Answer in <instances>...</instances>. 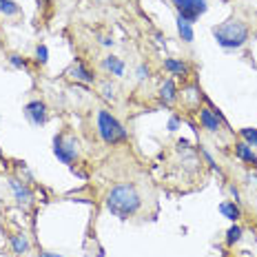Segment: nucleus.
<instances>
[{
    "label": "nucleus",
    "instance_id": "aec40b11",
    "mask_svg": "<svg viewBox=\"0 0 257 257\" xmlns=\"http://www.w3.org/2000/svg\"><path fill=\"white\" fill-rule=\"evenodd\" d=\"M36 60H38L40 64H45L47 60H49V49H47V45L36 47Z\"/></svg>",
    "mask_w": 257,
    "mask_h": 257
},
{
    "label": "nucleus",
    "instance_id": "f03ea898",
    "mask_svg": "<svg viewBox=\"0 0 257 257\" xmlns=\"http://www.w3.org/2000/svg\"><path fill=\"white\" fill-rule=\"evenodd\" d=\"M211 31H213V38L217 40V45L226 51L239 49L248 40V25L239 18H231L226 23H219Z\"/></svg>",
    "mask_w": 257,
    "mask_h": 257
},
{
    "label": "nucleus",
    "instance_id": "a878e982",
    "mask_svg": "<svg viewBox=\"0 0 257 257\" xmlns=\"http://www.w3.org/2000/svg\"><path fill=\"white\" fill-rule=\"evenodd\" d=\"M100 42H102V45H104V47H113V40H111V38H102V40H100Z\"/></svg>",
    "mask_w": 257,
    "mask_h": 257
},
{
    "label": "nucleus",
    "instance_id": "ddd939ff",
    "mask_svg": "<svg viewBox=\"0 0 257 257\" xmlns=\"http://www.w3.org/2000/svg\"><path fill=\"white\" fill-rule=\"evenodd\" d=\"M164 69H167L171 76H182V78H184L186 71H189L186 64L182 60H175V58H167V60H164Z\"/></svg>",
    "mask_w": 257,
    "mask_h": 257
},
{
    "label": "nucleus",
    "instance_id": "f8f14e48",
    "mask_svg": "<svg viewBox=\"0 0 257 257\" xmlns=\"http://www.w3.org/2000/svg\"><path fill=\"white\" fill-rule=\"evenodd\" d=\"M235 155H237L239 160H244V162H248V164H257V155L253 153V149H250L246 142L235 144Z\"/></svg>",
    "mask_w": 257,
    "mask_h": 257
},
{
    "label": "nucleus",
    "instance_id": "f257e3e1",
    "mask_svg": "<svg viewBox=\"0 0 257 257\" xmlns=\"http://www.w3.org/2000/svg\"><path fill=\"white\" fill-rule=\"evenodd\" d=\"M140 206H142V197L133 184H117L106 195V208H109V213L120 219L133 217L140 211Z\"/></svg>",
    "mask_w": 257,
    "mask_h": 257
},
{
    "label": "nucleus",
    "instance_id": "1a4fd4ad",
    "mask_svg": "<svg viewBox=\"0 0 257 257\" xmlns=\"http://www.w3.org/2000/svg\"><path fill=\"white\" fill-rule=\"evenodd\" d=\"M200 122H202V126L211 133L219 131V126H222V122H219V117L215 115V111H211V109H200Z\"/></svg>",
    "mask_w": 257,
    "mask_h": 257
},
{
    "label": "nucleus",
    "instance_id": "4be33fe9",
    "mask_svg": "<svg viewBox=\"0 0 257 257\" xmlns=\"http://www.w3.org/2000/svg\"><path fill=\"white\" fill-rule=\"evenodd\" d=\"M180 124H182L180 117H178V115H171V117H169V124H167V128H169V131H178Z\"/></svg>",
    "mask_w": 257,
    "mask_h": 257
},
{
    "label": "nucleus",
    "instance_id": "4468645a",
    "mask_svg": "<svg viewBox=\"0 0 257 257\" xmlns=\"http://www.w3.org/2000/svg\"><path fill=\"white\" fill-rule=\"evenodd\" d=\"M12 246H14V253L16 255H25L27 250H29V237H27L25 233H18V235H14L12 237Z\"/></svg>",
    "mask_w": 257,
    "mask_h": 257
},
{
    "label": "nucleus",
    "instance_id": "2eb2a0df",
    "mask_svg": "<svg viewBox=\"0 0 257 257\" xmlns=\"http://www.w3.org/2000/svg\"><path fill=\"white\" fill-rule=\"evenodd\" d=\"M219 213H222V217L231 219V222H237L239 219V208L235 206V202H222L219 204Z\"/></svg>",
    "mask_w": 257,
    "mask_h": 257
},
{
    "label": "nucleus",
    "instance_id": "7ed1b4c3",
    "mask_svg": "<svg viewBox=\"0 0 257 257\" xmlns=\"http://www.w3.org/2000/svg\"><path fill=\"white\" fill-rule=\"evenodd\" d=\"M98 133H100V138H102L106 144L122 142V140H126V136H128L126 128L104 109L98 111Z\"/></svg>",
    "mask_w": 257,
    "mask_h": 257
},
{
    "label": "nucleus",
    "instance_id": "9b49d317",
    "mask_svg": "<svg viewBox=\"0 0 257 257\" xmlns=\"http://www.w3.org/2000/svg\"><path fill=\"white\" fill-rule=\"evenodd\" d=\"M102 67L111 73V76H124V62H122L117 56H106L102 60Z\"/></svg>",
    "mask_w": 257,
    "mask_h": 257
},
{
    "label": "nucleus",
    "instance_id": "393cba45",
    "mask_svg": "<svg viewBox=\"0 0 257 257\" xmlns=\"http://www.w3.org/2000/svg\"><path fill=\"white\" fill-rule=\"evenodd\" d=\"M231 195L235 197V202H239V191L235 189V186H231Z\"/></svg>",
    "mask_w": 257,
    "mask_h": 257
},
{
    "label": "nucleus",
    "instance_id": "bb28decb",
    "mask_svg": "<svg viewBox=\"0 0 257 257\" xmlns=\"http://www.w3.org/2000/svg\"><path fill=\"white\" fill-rule=\"evenodd\" d=\"M38 257H64V255H58V253H40Z\"/></svg>",
    "mask_w": 257,
    "mask_h": 257
},
{
    "label": "nucleus",
    "instance_id": "f3484780",
    "mask_svg": "<svg viewBox=\"0 0 257 257\" xmlns=\"http://www.w3.org/2000/svg\"><path fill=\"white\" fill-rule=\"evenodd\" d=\"M0 14L3 16H18L20 7L14 3V0H0Z\"/></svg>",
    "mask_w": 257,
    "mask_h": 257
},
{
    "label": "nucleus",
    "instance_id": "0eeeda50",
    "mask_svg": "<svg viewBox=\"0 0 257 257\" xmlns=\"http://www.w3.org/2000/svg\"><path fill=\"white\" fill-rule=\"evenodd\" d=\"M9 186H12V191H14L16 202H18V204H23V206H29V204H31V200H34V195H31L29 186L23 184V182H20V180H9Z\"/></svg>",
    "mask_w": 257,
    "mask_h": 257
},
{
    "label": "nucleus",
    "instance_id": "39448f33",
    "mask_svg": "<svg viewBox=\"0 0 257 257\" xmlns=\"http://www.w3.org/2000/svg\"><path fill=\"white\" fill-rule=\"evenodd\" d=\"M173 5L180 12V18H184L186 23H191V25L195 23L200 16H204L208 9L206 0H173Z\"/></svg>",
    "mask_w": 257,
    "mask_h": 257
},
{
    "label": "nucleus",
    "instance_id": "5701e85b",
    "mask_svg": "<svg viewBox=\"0 0 257 257\" xmlns=\"http://www.w3.org/2000/svg\"><path fill=\"white\" fill-rule=\"evenodd\" d=\"M102 91H104V93H102V95H104V98H106V100H113V98H115V93H113V91H115V89H113V84L104 82V87H102Z\"/></svg>",
    "mask_w": 257,
    "mask_h": 257
},
{
    "label": "nucleus",
    "instance_id": "b1692460",
    "mask_svg": "<svg viewBox=\"0 0 257 257\" xmlns=\"http://www.w3.org/2000/svg\"><path fill=\"white\" fill-rule=\"evenodd\" d=\"M136 76H138V80H147L149 78V67L147 64H140V67H138Z\"/></svg>",
    "mask_w": 257,
    "mask_h": 257
},
{
    "label": "nucleus",
    "instance_id": "a211bd4d",
    "mask_svg": "<svg viewBox=\"0 0 257 257\" xmlns=\"http://www.w3.org/2000/svg\"><path fill=\"white\" fill-rule=\"evenodd\" d=\"M239 136L244 138V142L248 144L250 149H257V128H242V131H239Z\"/></svg>",
    "mask_w": 257,
    "mask_h": 257
},
{
    "label": "nucleus",
    "instance_id": "6e6552de",
    "mask_svg": "<svg viewBox=\"0 0 257 257\" xmlns=\"http://www.w3.org/2000/svg\"><path fill=\"white\" fill-rule=\"evenodd\" d=\"M67 73H69V76H71L73 80H80V82H87V84H91V82L95 80V76H93V73H91L89 69L84 67V64L80 62V60L73 62V64H71V69H69Z\"/></svg>",
    "mask_w": 257,
    "mask_h": 257
},
{
    "label": "nucleus",
    "instance_id": "20e7f679",
    "mask_svg": "<svg viewBox=\"0 0 257 257\" xmlns=\"http://www.w3.org/2000/svg\"><path fill=\"white\" fill-rule=\"evenodd\" d=\"M80 149H78V140L73 136H56L53 138V155L60 160L62 164L71 167L76 162Z\"/></svg>",
    "mask_w": 257,
    "mask_h": 257
},
{
    "label": "nucleus",
    "instance_id": "9d476101",
    "mask_svg": "<svg viewBox=\"0 0 257 257\" xmlns=\"http://www.w3.org/2000/svg\"><path fill=\"white\" fill-rule=\"evenodd\" d=\"M160 98H162L164 104H173L175 100H178V87H175L173 80H164L162 89H160Z\"/></svg>",
    "mask_w": 257,
    "mask_h": 257
},
{
    "label": "nucleus",
    "instance_id": "6ab92c4d",
    "mask_svg": "<svg viewBox=\"0 0 257 257\" xmlns=\"http://www.w3.org/2000/svg\"><path fill=\"white\" fill-rule=\"evenodd\" d=\"M239 239H242V228L237 226V224H235V226H231L226 231V244L228 246H233V244H237Z\"/></svg>",
    "mask_w": 257,
    "mask_h": 257
},
{
    "label": "nucleus",
    "instance_id": "423d86ee",
    "mask_svg": "<svg viewBox=\"0 0 257 257\" xmlns=\"http://www.w3.org/2000/svg\"><path fill=\"white\" fill-rule=\"evenodd\" d=\"M25 117L34 126H42L47 122V104L42 102V100H31V102L25 106Z\"/></svg>",
    "mask_w": 257,
    "mask_h": 257
},
{
    "label": "nucleus",
    "instance_id": "dca6fc26",
    "mask_svg": "<svg viewBox=\"0 0 257 257\" xmlns=\"http://www.w3.org/2000/svg\"><path fill=\"white\" fill-rule=\"evenodd\" d=\"M178 34L184 42H193V38H195V34H193V25L186 23V20L180 18V16H178Z\"/></svg>",
    "mask_w": 257,
    "mask_h": 257
},
{
    "label": "nucleus",
    "instance_id": "412c9836",
    "mask_svg": "<svg viewBox=\"0 0 257 257\" xmlns=\"http://www.w3.org/2000/svg\"><path fill=\"white\" fill-rule=\"evenodd\" d=\"M9 64H12L14 69H25L27 67V60L23 56H18V53H12V56H9Z\"/></svg>",
    "mask_w": 257,
    "mask_h": 257
}]
</instances>
